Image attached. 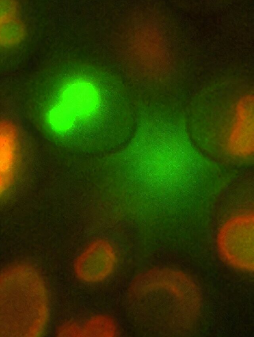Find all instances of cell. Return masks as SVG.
Here are the masks:
<instances>
[{"instance_id":"5","label":"cell","mask_w":254,"mask_h":337,"mask_svg":"<svg viewBox=\"0 0 254 337\" xmlns=\"http://www.w3.org/2000/svg\"><path fill=\"white\" fill-rule=\"evenodd\" d=\"M16 7L11 1H0V23L15 18Z\"/></svg>"},{"instance_id":"4","label":"cell","mask_w":254,"mask_h":337,"mask_svg":"<svg viewBox=\"0 0 254 337\" xmlns=\"http://www.w3.org/2000/svg\"><path fill=\"white\" fill-rule=\"evenodd\" d=\"M25 34L23 25L13 18L0 23V44L9 46L19 43Z\"/></svg>"},{"instance_id":"1","label":"cell","mask_w":254,"mask_h":337,"mask_svg":"<svg viewBox=\"0 0 254 337\" xmlns=\"http://www.w3.org/2000/svg\"><path fill=\"white\" fill-rule=\"evenodd\" d=\"M253 216H238L222 227L218 245L222 255L231 265L242 270L253 268Z\"/></svg>"},{"instance_id":"2","label":"cell","mask_w":254,"mask_h":337,"mask_svg":"<svg viewBox=\"0 0 254 337\" xmlns=\"http://www.w3.org/2000/svg\"><path fill=\"white\" fill-rule=\"evenodd\" d=\"M115 257L112 248L105 242L90 247L77 259L75 271L77 277L86 282L104 280L113 272Z\"/></svg>"},{"instance_id":"3","label":"cell","mask_w":254,"mask_h":337,"mask_svg":"<svg viewBox=\"0 0 254 337\" xmlns=\"http://www.w3.org/2000/svg\"><path fill=\"white\" fill-rule=\"evenodd\" d=\"M78 327L79 337H113L117 331L114 321L103 315L91 318Z\"/></svg>"}]
</instances>
